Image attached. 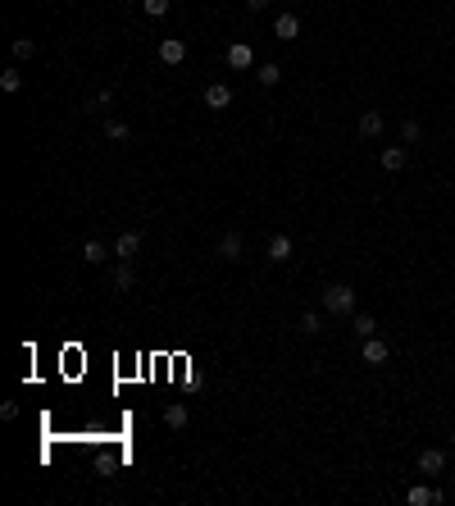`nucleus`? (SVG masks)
Returning a JSON list of instances; mask_svg holds the SVG:
<instances>
[{
	"instance_id": "obj_23",
	"label": "nucleus",
	"mask_w": 455,
	"mask_h": 506,
	"mask_svg": "<svg viewBox=\"0 0 455 506\" xmlns=\"http://www.w3.org/2000/svg\"><path fill=\"white\" fill-rule=\"evenodd\" d=\"M0 87H5V91H19L23 87V73H19V69H5V73H0Z\"/></svg>"
},
{
	"instance_id": "obj_4",
	"label": "nucleus",
	"mask_w": 455,
	"mask_h": 506,
	"mask_svg": "<svg viewBox=\"0 0 455 506\" xmlns=\"http://www.w3.org/2000/svg\"><path fill=\"white\" fill-rule=\"evenodd\" d=\"M160 60L169 69H178L187 60V42H183V37H164V42H160Z\"/></svg>"
},
{
	"instance_id": "obj_5",
	"label": "nucleus",
	"mask_w": 455,
	"mask_h": 506,
	"mask_svg": "<svg viewBox=\"0 0 455 506\" xmlns=\"http://www.w3.org/2000/svg\"><path fill=\"white\" fill-rule=\"evenodd\" d=\"M360 361L364 365H382V361H391V347L373 333V338H364V352H360Z\"/></svg>"
},
{
	"instance_id": "obj_11",
	"label": "nucleus",
	"mask_w": 455,
	"mask_h": 506,
	"mask_svg": "<svg viewBox=\"0 0 455 506\" xmlns=\"http://www.w3.org/2000/svg\"><path fill=\"white\" fill-rule=\"evenodd\" d=\"M269 260L273 264H287V260H292V237H287V233H273V237H269Z\"/></svg>"
},
{
	"instance_id": "obj_17",
	"label": "nucleus",
	"mask_w": 455,
	"mask_h": 506,
	"mask_svg": "<svg viewBox=\"0 0 455 506\" xmlns=\"http://www.w3.org/2000/svg\"><path fill=\"white\" fill-rule=\"evenodd\" d=\"M105 137H109V142H132V128L123 119H109L105 123Z\"/></svg>"
},
{
	"instance_id": "obj_10",
	"label": "nucleus",
	"mask_w": 455,
	"mask_h": 506,
	"mask_svg": "<svg viewBox=\"0 0 455 506\" xmlns=\"http://www.w3.org/2000/svg\"><path fill=\"white\" fill-rule=\"evenodd\" d=\"M205 105L210 110H228V105H232V87H228V82H210L205 87Z\"/></svg>"
},
{
	"instance_id": "obj_20",
	"label": "nucleus",
	"mask_w": 455,
	"mask_h": 506,
	"mask_svg": "<svg viewBox=\"0 0 455 506\" xmlns=\"http://www.w3.org/2000/svg\"><path fill=\"white\" fill-rule=\"evenodd\" d=\"M378 333V319L373 315H355V338H373Z\"/></svg>"
},
{
	"instance_id": "obj_1",
	"label": "nucleus",
	"mask_w": 455,
	"mask_h": 506,
	"mask_svg": "<svg viewBox=\"0 0 455 506\" xmlns=\"http://www.w3.org/2000/svg\"><path fill=\"white\" fill-rule=\"evenodd\" d=\"M319 297H324L328 315H355V287L351 283H328Z\"/></svg>"
},
{
	"instance_id": "obj_2",
	"label": "nucleus",
	"mask_w": 455,
	"mask_h": 506,
	"mask_svg": "<svg viewBox=\"0 0 455 506\" xmlns=\"http://www.w3.org/2000/svg\"><path fill=\"white\" fill-rule=\"evenodd\" d=\"M241 255H246V237H241V233H223V237H219V260L237 264Z\"/></svg>"
},
{
	"instance_id": "obj_9",
	"label": "nucleus",
	"mask_w": 455,
	"mask_h": 506,
	"mask_svg": "<svg viewBox=\"0 0 455 506\" xmlns=\"http://www.w3.org/2000/svg\"><path fill=\"white\" fill-rule=\"evenodd\" d=\"M405 160H410V155H405V146H382V151H378V165L387 169V174H401Z\"/></svg>"
},
{
	"instance_id": "obj_16",
	"label": "nucleus",
	"mask_w": 455,
	"mask_h": 506,
	"mask_svg": "<svg viewBox=\"0 0 455 506\" xmlns=\"http://www.w3.org/2000/svg\"><path fill=\"white\" fill-rule=\"evenodd\" d=\"M255 78H260V87H278V82H282V69L278 64H255Z\"/></svg>"
},
{
	"instance_id": "obj_25",
	"label": "nucleus",
	"mask_w": 455,
	"mask_h": 506,
	"mask_svg": "<svg viewBox=\"0 0 455 506\" xmlns=\"http://www.w3.org/2000/svg\"><path fill=\"white\" fill-rule=\"evenodd\" d=\"M264 5H269V0H246V10H255V14H260Z\"/></svg>"
},
{
	"instance_id": "obj_19",
	"label": "nucleus",
	"mask_w": 455,
	"mask_h": 506,
	"mask_svg": "<svg viewBox=\"0 0 455 506\" xmlns=\"http://www.w3.org/2000/svg\"><path fill=\"white\" fill-rule=\"evenodd\" d=\"M32 55H37L32 37H14V60H32Z\"/></svg>"
},
{
	"instance_id": "obj_26",
	"label": "nucleus",
	"mask_w": 455,
	"mask_h": 506,
	"mask_svg": "<svg viewBox=\"0 0 455 506\" xmlns=\"http://www.w3.org/2000/svg\"><path fill=\"white\" fill-rule=\"evenodd\" d=\"M451 484H455V465H451Z\"/></svg>"
},
{
	"instance_id": "obj_7",
	"label": "nucleus",
	"mask_w": 455,
	"mask_h": 506,
	"mask_svg": "<svg viewBox=\"0 0 455 506\" xmlns=\"http://www.w3.org/2000/svg\"><path fill=\"white\" fill-rule=\"evenodd\" d=\"M446 470V451L442 447H423L419 451V474H442Z\"/></svg>"
},
{
	"instance_id": "obj_14",
	"label": "nucleus",
	"mask_w": 455,
	"mask_h": 506,
	"mask_svg": "<svg viewBox=\"0 0 455 506\" xmlns=\"http://www.w3.org/2000/svg\"><path fill=\"white\" fill-rule=\"evenodd\" d=\"M382 132V114L378 110H364L360 114V137H378Z\"/></svg>"
},
{
	"instance_id": "obj_6",
	"label": "nucleus",
	"mask_w": 455,
	"mask_h": 506,
	"mask_svg": "<svg viewBox=\"0 0 455 506\" xmlns=\"http://www.w3.org/2000/svg\"><path fill=\"white\" fill-rule=\"evenodd\" d=\"M228 64L232 69H255V46L250 42H232L228 46Z\"/></svg>"
},
{
	"instance_id": "obj_27",
	"label": "nucleus",
	"mask_w": 455,
	"mask_h": 506,
	"mask_svg": "<svg viewBox=\"0 0 455 506\" xmlns=\"http://www.w3.org/2000/svg\"><path fill=\"white\" fill-rule=\"evenodd\" d=\"M451 447H455V433H451Z\"/></svg>"
},
{
	"instance_id": "obj_22",
	"label": "nucleus",
	"mask_w": 455,
	"mask_h": 506,
	"mask_svg": "<svg viewBox=\"0 0 455 506\" xmlns=\"http://www.w3.org/2000/svg\"><path fill=\"white\" fill-rule=\"evenodd\" d=\"M419 137H423L419 119H405V123H401V142H410V146H414V142H419Z\"/></svg>"
},
{
	"instance_id": "obj_24",
	"label": "nucleus",
	"mask_w": 455,
	"mask_h": 506,
	"mask_svg": "<svg viewBox=\"0 0 455 506\" xmlns=\"http://www.w3.org/2000/svg\"><path fill=\"white\" fill-rule=\"evenodd\" d=\"M301 333H310V338L319 333V315H315V310H305V315H301Z\"/></svg>"
},
{
	"instance_id": "obj_3",
	"label": "nucleus",
	"mask_w": 455,
	"mask_h": 506,
	"mask_svg": "<svg viewBox=\"0 0 455 506\" xmlns=\"http://www.w3.org/2000/svg\"><path fill=\"white\" fill-rule=\"evenodd\" d=\"M405 502H410V506H442L446 493H442V488H433V484H414L410 493H405Z\"/></svg>"
},
{
	"instance_id": "obj_13",
	"label": "nucleus",
	"mask_w": 455,
	"mask_h": 506,
	"mask_svg": "<svg viewBox=\"0 0 455 506\" xmlns=\"http://www.w3.org/2000/svg\"><path fill=\"white\" fill-rule=\"evenodd\" d=\"M187 419L192 415H187L183 401H169V406H164V424H169V429H187Z\"/></svg>"
},
{
	"instance_id": "obj_8",
	"label": "nucleus",
	"mask_w": 455,
	"mask_h": 506,
	"mask_svg": "<svg viewBox=\"0 0 455 506\" xmlns=\"http://www.w3.org/2000/svg\"><path fill=\"white\" fill-rule=\"evenodd\" d=\"M273 37H278V42H296V37H301V19H296V14H278V19H273Z\"/></svg>"
},
{
	"instance_id": "obj_21",
	"label": "nucleus",
	"mask_w": 455,
	"mask_h": 506,
	"mask_svg": "<svg viewBox=\"0 0 455 506\" xmlns=\"http://www.w3.org/2000/svg\"><path fill=\"white\" fill-rule=\"evenodd\" d=\"M169 5H174V0H141V10L151 14V19H164V14H169Z\"/></svg>"
},
{
	"instance_id": "obj_18",
	"label": "nucleus",
	"mask_w": 455,
	"mask_h": 506,
	"mask_svg": "<svg viewBox=\"0 0 455 506\" xmlns=\"http://www.w3.org/2000/svg\"><path fill=\"white\" fill-rule=\"evenodd\" d=\"M105 255H109V251H105V242H96V237H91V242L82 246V260H87V264H100Z\"/></svg>"
},
{
	"instance_id": "obj_15",
	"label": "nucleus",
	"mask_w": 455,
	"mask_h": 506,
	"mask_svg": "<svg viewBox=\"0 0 455 506\" xmlns=\"http://www.w3.org/2000/svg\"><path fill=\"white\" fill-rule=\"evenodd\" d=\"M137 283V269H132V260H123V264H114V287L119 292H128V287Z\"/></svg>"
},
{
	"instance_id": "obj_12",
	"label": "nucleus",
	"mask_w": 455,
	"mask_h": 506,
	"mask_svg": "<svg viewBox=\"0 0 455 506\" xmlns=\"http://www.w3.org/2000/svg\"><path fill=\"white\" fill-rule=\"evenodd\" d=\"M137 251H141V233H119L114 255H119V260H137Z\"/></svg>"
}]
</instances>
